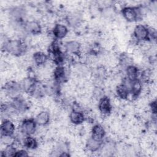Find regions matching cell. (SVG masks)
Segmentation results:
<instances>
[{"label": "cell", "mask_w": 157, "mask_h": 157, "mask_svg": "<svg viewBox=\"0 0 157 157\" xmlns=\"http://www.w3.org/2000/svg\"><path fill=\"white\" fill-rule=\"evenodd\" d=\"M65 48L67 52L72 54L77 53L80 49V44L75 40L67 42L65 45Z\"/></svg>", "instance_id": "21"}, {"label": "cell", "mask_w": 157, "mask_h": 157, "mask_svg": "<svg viewBox=\"0 0 157 157\" xmlns=\"http://www.w3.org/2000/svg\"><path fill=\"white\" fill-rule=\"evenodd\" d=\"M123 17L128 21L132 22L137 20L139 16L141 14L139 9L133 7H124L121 10Z\"/></svg>", "instance_id": "4"}, {"label": "cell", "mask_w": 157, "mask_h": 157, "mask_svg": "<svg viewBox=\"0 0 157 157\" xmlns=\"http://www.w3.org/2000/svg\"><path fill=\"white\" fill-rule=\"evenodd\" d=\"M50 114L47 111H41L35 117V121L39 126H45L50 121Z\"/></svg>", "instance_id": "14"}, {"label": "cell", "mask_w": 157, "mask_h": 157, "mask_svg": "<svg viewBox=\"0 0 157 157\" xmlns=\"http://www.w3.org/2000/svg\"><path fill=\"white\" fill-rule=\"evenodd\" d=\"M33 59L37 66H40L46 63L48 57L45 53L42 52H36L33 54Z\"/></svg>", "instance_id": "19"}, {"label": "cell", "mask_w": 157, "mask_h": 157, "mask_svg": "<svg viewBox=\"0 0 157 157\" xmlns=\"http://www.w3.org/2000/svg\"><path fill=\"white\" fill-rule=\"evenodd\" d=\"M68 33L67 28L62 24H56L53 29V34L56 39L64 38Z\"/></svg>", "instance_id": "12"}, {"label": "cell", "mask_w": 157, "mask_h": 157, "mask_svg": "<svg viewBox=\"0 0 157 157\" xmlns=\"http://www.w3.org/2000/svg\"><path fill=\"white\" fill-rule=\"evenodd\" d=\"M28 156H29V154L28 153V152L26 150L23 149L17 150L16 153L15 155V156H18V157H26Z\"/></svg>", "instance_id": "26"}, {"label": "cell", "mask_w": 157, "mask_h": 157, "mask_svg": "<svg viewBox=\"0 0 157 157\" xmlns=\"http://www.w3.org/2000/svg\"><path fill=\"white\" fill-rule=\"evenodd\" d=\"M4 92L9 97L13 98L20 96L21 87L20 83H18L13 81H9L4 85Z\"/></svg>", "instance_id": "2"}, {"label": "cell", "mask_w": 157, "mask_h": 157, "mask_svg": "<svg viewBox=\"0 0 157 157\" xmlns=\"http://www.w3.org/2000/svg\"><path fill=\"white\" fill-rule=\"evenodd\" d=\"M9 15L13 22L18 25L25 15V11L20 7H16L11 9L9 12Z\"/></svg>", "instance_id": "7"}, {"label": "cell", "mask_w": 157, "mask_h": 157, "mask_svg": "<svg viewBox=\"0 0 157 157\" xmlns=\"http://www.w3.org/2000/svg\"><path fill=\"white\" fill-rule=\"evenodd\" d=\"M142 91V84L139 79L131 81L130 93L134 97L137 96Z\"/></svg>", "instance_id": "18"}, {"label": "cell", "mask_w": 157, "mask_h": 157, "mask_svg": "<svg viewBox=\"0 0 157 157\" xmlns=\"http://www.w3.org/2000/svg\"><path fill=\"white\" fill-rule=\"evenodd\" d=\"M10 105L13 109L14 111L18 112H25L28 107L27 103L25 100L20 96L17 98H13Z\"/></svg>", "instance_id": "8"}, {"label": "cell", "mask_w": 157, "mask_h": 157, "mask_svg": "<svg viewBox=\"0 0 157 157\" xmlns=\"http://www.w3.org/2000/svg\"><path fill=\"white\" fill-rule=\"evenodd\" d=\"M126 74L127 78L130 80H134L138 79L137 78L140 73L138 68L136 66L133 65H129L126 67Z\"/></svg>", "instance_id": "20"}, {"label": "cell", "mask_w": 157, "mask_h": 157, "mask_svg": "<svg viewBox=\"0 0 157 157\" xmlns=\"http://www.w3.org/2000/svg\"><path fill=\"white\" fill-rule=\"evenodd\" d=\"M15 130V126L14 123L10 120L4 119L1 126V135L12 136Z\"/></svg>", "instance_id": "9"}, {"label": "cell", "mask_w": 157, "mask_h": 157, "mask_svg": "<svg viewBox=\"0 0 157 157\" xmlns=\"http://www.w3.org/2000/svg\"><path fill=\"white\" fill-rule=\"evenodd\" d=\"M98 109L100 112L104 115H109L112 111V105L110 99L105 96H103L99 99Z\"/></svg>", "instance_id": "6"}, {"label": "cell", "mask_w": 157, "mask_h": 157, "mask_svg": "<svg viewBox=\"0 0 157 157\" xmlns=\"http://www.w3.org/2000/svg\"><path fill=\"white\" fill-rule=\"evenodd\" d=\"M4 47L6 52L14 56H20L25 51V45L20 39L7 40Z\"/></svg>", "instance_id": "1"}, {"label": "cell", "mask_w": 157, "mask_h": 157, "mask_svg": "<svg viewBox=\"0 0 157 157\" xmlns=\"http://www.w3.org/2000/svg\"><path fill=\"white\" fill-rule=\"evenodd\" d=\"M116 93L117 94V96L120 98L123 99H128V96L130 94L129 90L123 83H121V84H120L117 86Z\"/></svg>", "instance_id": "23"}, {"label": "cell", "mask_w": 157, "mask_h": 157, "mask_svg": "<svg viewBox=\"0 0 157 157\" xmlns=\"http://www.w3.org/2000/svg\"><path fill=\"white\" fill-rule=\"evenodd\" d=\"M102 141L98 140L92 137L88 139L86 142V149L91 152L97 151L102 146Z\"/></svg>", "instance_id": "16"}, {"label": "cell", "mask_w": 157, "mask_h": 157, "mask_svg": "<svg viewBox=\"0 0 157 157\" xmlns=\"http://www.w3.org/2000/svg\"><path fill=\"white\" fill-rule=\"evenodd\" d=\"M69 120L72 124L75 125H79L83 123L85 120V117L82 111L74 110L70 113Z\"/></svg>", "instance_id": "11"}, {"label": "cell", "mask_w": 157, "mask_h": 157, "mask_svg": "<svg viewBox=\"0 0 157 157\" xmlns=\"http://www.w3.org/2000/svg\"><path fill=\"white\" fill-rule=\"evenodd\" d=\"M134 37L137 41H145L149 39L148 28L143 25H138L134 29Z\"/></svg>", "instance_id": "5"}, {"label": "cell", "mask_w": 157, "mask_h": 157, "mask_svg": "<svg viewBox=\"0 0 157 157\" xmlns=\"http://www.w3.org/2000/svg\"><path fill=\"white\" fill-rule=\"evenodd\" d=\"M36 83L37 82L35 81V80L32 78H26L21 81L20 85L22 90L26 92L31 93Z\"/></svg>", "instance_id": "17"}, {"label": "cell", "mask_w": 157, "mask_h": 157, "mask_svg": "<svg viewBox=\"0 0 157 157\" xmlns=\"http://www.w3.org/2000/svg\"><path fill=\"white\" fill-rule=\"evenodd\" d=\"M36 126L37 124L34 120L25 119L20 124V132L25 136H31L36 132Z\"/></svg>", "instance_id": "3"}, {"label": "cell", "mask_w": 157, "mask_h": 157, "mask_svg": "<svg viewBox=\"0 0 157 157\" xmlns=\"http://www.w3.org/2000/svg\"><path fill=\"white\" fill-rule=\"evenodd\" d=\"M150 106L151 113H153L154 115H155L156 113V101H152L150 103Z\"/></svg>", "instance_id": "27"}, {"label": "cell", "mask_w": 157, "mask_h": 157, "mask_svg": "<svg viewBox=\"0 0 157 157\" xmlns=\"http://www.w3.org/2000/svg\"><path fill=\"white\" fill-rule=\"evenodd\" d=\"M23 143L24 146L29 150L36 149L38 145L37 140L31 136H26Z\"/></svg>", "instance_id": "22"}, {"label": "cell", "mask_w": 157, "mask_h": 157, "mask_svg": "<svg viewBox=\"0 0 157 157\" xmlns=\"http://www.w3.org/2000/svg\"><path fill=\"white\" fill-rule=\"evenodd\" d=\"M17 150L13 145H6L4 148L3 151H1V156L3 157H9V156H15Z\"/></svg>", "instance_id": "24"}, {"label": "cell", "mask_w": 157, "mask_h": 157, "mask_svg": "<svg viewBox=\"0 0 157 157\" xmlns=\"http://www.w3.org/2000/svg\"><path fill=\"white\" fill-rule=\"evenodd\" d=\"M91 136L93 138L102 141L105 135V131L103 126L99 124H94L91 128Z\"/></svg>", "instance_id": "13"}, {"label": "cell", "mask_w": 157, "mask_h": 157, "mask_svg": "<svg viewBox=\"0 0 157 157\" xmlns=\"http://www.w3.org/2000/svg\"><path fill=\"white\" fill-rule=\"evenodd\" d=\"M15 141V139L12 137V136L7 135H1V142L6 145H13Z\"/></svg>", "instance_id": "25"}, {"label": "cell", "mask_w": 157, "mask_h": 157, "mask_svg": "<svg viewBox=\"0 0 157 157\" xmlns=\"http://www.w3.org/2000/svg\"><path fill=\"white\" fill-rule=\"evenodd\" d=\"M53 78L56 83L64 82L66 78V72L63 66L56 67L53 71Z\"/></svg>", "instance_id": "15"}, {"label": "cell", "mask_w": 157, "mask_h": 157, "mask_svg": "<svg viewBox=\"0 0 157 157\" xmlns=\"http://www.w3.org/2000/svg\"><path fill=\"white\" fill-rule=\"evenodd\" d=\"M24 29L29 34L36 35L40 33L42 28L37 21L32 20L25 23L24 25Z\"/></svg>", "instance_id": "10"}]
</instances>
